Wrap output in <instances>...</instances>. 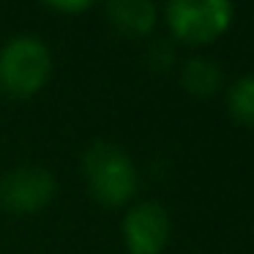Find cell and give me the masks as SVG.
Masks as SVG:
<instances>
[{
	"instance_id": "obj_7",
	"label": "cell",
	"mask_w": 254,
	"mask_h": 254,
	"mask_svg": "<svg viewBox=\"0 0 254 254\" xmlns=\"http://www.w3.org/2000/svg\"><path fill=\"white\" fill-rule=\"evenodd\" d=\"M178 79H181V88L186 90L189 96L210 99V96H216L221 90V85H224V71H221V66L213 58L191 55L181 63Z\"/></svg>"
},
{
	"instance_id": "obj_6",
	"label": "cell",
	"mask_w": 254,
	"mask_h": 254,
	"mask_svg": "<svg viewBox=\"0 0 254 254\" xmlns=\"http://www.w3.org/2000/svg\"><path fill=\"white\" fill-rule=\"evenodd\" d=\"M104 11L112 28L126 36H148L159 19V8L150 0H110Z\"/></svg>"
},
{
	"instance_id": "obj_4",
	"label": "cell",
	"mask_w": 254,
	"mask_h": 254,
	"mask_svg": "<svg viewBox=\"0 0 254 254\" xmlns=\"http://www.w3.org/2000/svg\"><path fill=\"white\" fill-rule=\"evenodd\" d=\"M58 194V178L44 164H17L0 175V208L14 216L44 210Z\"/></svg>"
},
{
	"instance_id": "obj_2",
	"label": "cell",
	"mask_w": 254,
	"mask_h": 254,
	"mask_svg": "<svg viewBox=\"0 0 254 254\" xmlns=\"http://www.w3.org/2000/svg\"><path fill=\"white\" fill-rule=\"evenodd\" d=\"M52 74V52L36 33H17L0 44V90L11 99L36 96Z\"/></svg>"
},
{
	"instance_id": "obj_8",
	"label": "cell",
	"mask_w": 254,
	"mask_h": 254,
	"mask_svg": "<svg viewBox=\"0 0 254 254\" xmlns=\"http://www.w3.org/2000/svg\"><path fill=\"white\" fill-rule=\"evenodd\" d=\"M224 107L235 123L254 128V71L241 74L224 93Z\"/></svg>"
},
{
	"instance_id": "obj_3",
	"label": "cell",
	"mask_w": 254,
	"mask_h": 254,
	"mask_svg": "<svg viewBox=\"0 0 254 254\" xmlns=\"http://www.w3.org/2000/svg\"><path fill=\"white\" fill-rule=\"evenodd\" d=\"M235 19L230 0H170L164 6V22L172 39L186 47H205L221 39Z\"/></svg>"
},
{
	"instance_id": "obj_1",
	"label": "cell",
	"mask_w": 254,
	"mask_h": 254,
	"mask_svg": "<svg viewBox=\"0 0 254 254\" xmlns=\"http://www.w3.org/2000/svg\"><path fill=\"white\" fill-rule=\"evenodd\" d=\"M82 178L88 194L104 208L128 205L139 189V172L131 153L112 139H96L85 148Z\"/></svg>"
},
{
	"instance_id": "obj_5",
	"label": "cell",
	"mask_w": 254,
	"mask_h": 254,
	"mask_svg": "<svg viewBox=\"0 0 254 254\" xmlns=\"http://www.w3.org/2000/svg\"><path fill=\"white\" fill-rule=\"evenodd\" d=\"M170 213L156 199H137L121 219V238L128 254H161L170 243Z\"/></svg>"
},
{
	"instance_id": "obj_9",
	"label": "cell",
	"mask_w": 254,
	"mask_h": 254,
	"mask_svg": "<svg viewBox=\"0 0 254 254\" xmlns=\"http://www.w3.org/2000/svg\"><path fill=\"white\" fill-rule=\"evenodd\" d=\"M50 11H63V14H82L90 8L88 0H74V3H47Z\"/></svg>"
}]
</instances>
